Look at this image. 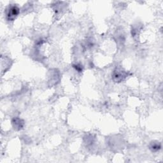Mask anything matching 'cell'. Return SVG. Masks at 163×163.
Masks as SVG:
<instances>
[{"instance_id": "obj_1", "label": "cell", "mask_w": 163, "mask_h": 163, "mask_svg": "<svg viewBox=\"0 0 163 163\" xmlns=\"http://www.w3.org/2000/svg\"><path fill=\"white\" fill-rule=\"evenodd\" d=\"M18 13H19V9L17 8V7H12L10 9V11L8 14V17L10 20H12L15 17V16H17Z\"/></svg>"}, {"instance_id": "obj_2", "label": "cell", "mask_w": 163, "mask_h": 163, "mask_svg": "<svg viewBox=\"0 0 163 163\" xmlns=\"http://www.w3.org/2000/svg\"><path fill=\"white\" fill-rule=\"evenodd\" d=\"M152 148L153 149V150H158L159 149H160L161 148V146L159 145H157V144H155V145H153L152 146Z\"/></svg>"}]
</instances>
